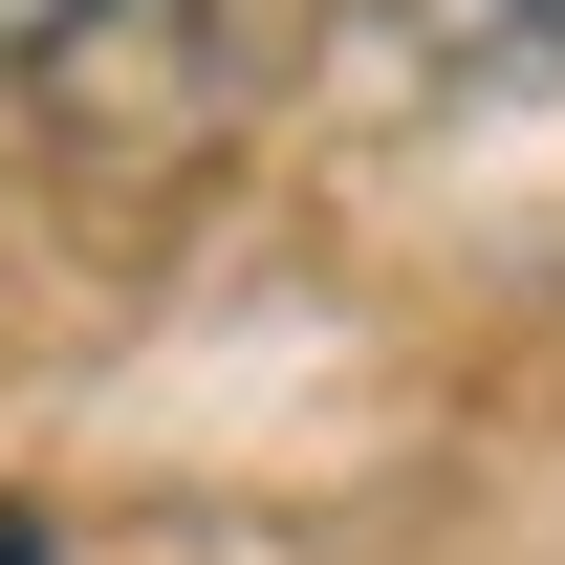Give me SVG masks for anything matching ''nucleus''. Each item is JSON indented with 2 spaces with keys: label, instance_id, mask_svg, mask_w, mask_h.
Listing matches in <instances>:
<instances>
[{
  "label": "nucleus",
  "instance_id": "obj_1",
  "mask_svg": "<svg viewBox=\"0 0 565 565\" xmlns=\"http://www.w3.org/2000/svg\"><path fill=\"white\" fill-rule=\"evenodd\" d=\"M282 44H305V0H109L66 66H22L66 131H239L282 87Z\"/></svg>",
  "mask_w": 565,
  "mask_h": 565
},
{
  "label": "nucleus",
  "instance_id": "obj_2",
  "mask_svg": "<svg viewBox=\"0 0 565 565\" xmlns=\"http://www.w3.org/2000/svg\"><path fill=\"white\" fill-rule=\"evenodd\" d=\"M87 22H109V0H0V66H66Z\"/></svg>",
  "mask_w": 565,
  "mask_h": 565
}]
</instances>
